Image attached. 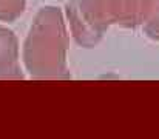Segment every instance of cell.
<instances>
[{
  "mask_svg": "<svg viewBox=\"0 0 159 139\" xmlns=\"http://www.w3.org/2000/svg\"><path fill=\"white\" fill-rule=\"evenodd\" d=\"M68 33L63 14L43 6L36 14L23 45V62L34 79H68Z\"/></svg>",
  "mask_w": 159,
  "mask_h": 139,
  "instance_id": "obj_1",
  "label": "cell"
},
{
  "mask_svg": "<svg viewBox=\"0 0 159 139\" xmlns=\"http://www.w3.org/2000/svg\"><path fill=\"white\" fill-rule=\"evenodd\" d=\"M26 0H0V22H14L25 11Z\"/></svg>",
  "mask_w": 159,
  "mask_h": 139,
  "instance_id": "obj_5",
  "label": "cell"
},
{
  "mask_svg": "<svg viewBox=\"0 0 159 139\" xmlns=\"http://www.w3.org/2000/svg\"><path fill=\"white\" fill-rule=\"evenodd\" d=\"M0 79H22L17 37L5 26H0Z\"/></svg>",
  "mask_w": 159,
  "mask_h": 139,
  "instance_id": "obj_3",
  "label": "cell"
},
{
  "mask_svg": "<svg viewBox=\"0 0 159 139\" xmlns=\"http://www.w3.org/2000/svg\"><path fill=\"white\" fill-rule=\"evenodd\" d=\"M66 17L73 37L85 48L98 45L111 25L139 26L136 0H71Z\"/></svg>",
  "mask_w": 159,
  "mask_h": 139,
  "instance_id": "obj_2",
  "label": "cell"
},
{
  "mask_svg": "<svg viewBox=\"0 0 159 139\" xmlns=\"http://www.w3.org/2000/svg\"><path fill=\"white\" fill-rule=\"evenodd\" d=\"M139 26L153 40H159V0H136Z\"/></svg>",
  "mask_w": 159,
  "mask_h": 139,
  "instance_id": "obj_4",
  "label": "cell"
}]
</instances>
